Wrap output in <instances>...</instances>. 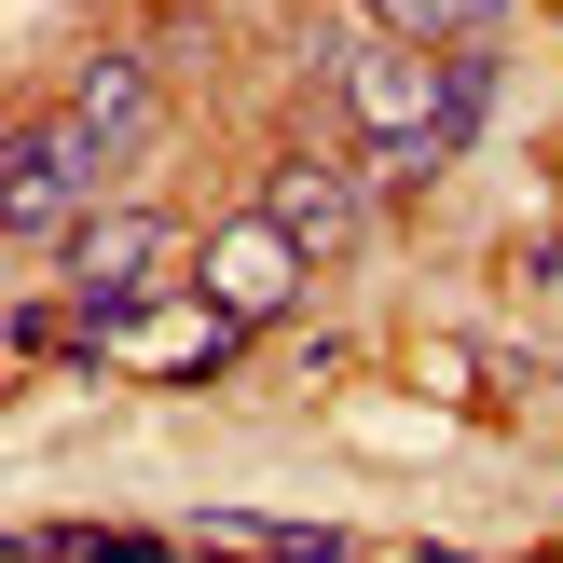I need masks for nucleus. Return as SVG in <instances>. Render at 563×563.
<instances>
[{
	"mask_svg": "<svg viewBox=\"0 0 563 563\" xmlns=\"http://www.w3.org/2000/svg\"><path fill=\"white\" fill-rule=\"evenodd\" d=\"M97 179H110V165L82 152L69 124H27V137H0V234H27V247H69V234H82V207H97Z\"/></svg>",
	"mask_w": 563,
	"mask_h": 563,
	"instance_id": "1",
	"label": "nucleus"
},
{
	"mask_svg": "<svg viewBox=\"0 0 563 563\" xmlns=\"http://www.w3.org/2000/svg\"><path fill=\"white\" fill-rule=\"evenodd\" d=\"M192 275H207V317H220V330H262V317H289V289H302V247L275 234L262 207H234L207 247H192Z\"/></svg>",
	"mask_w": 563,
	"mask_h": 563,
	"instance_id": "2",
	"label": "nucleus"
},
{
	"mask_svg": "<svg viewBox=\"0 0 563 563\" xmlns=\"http://www.w3.org/2000/svg\"><path fill=\"white\" fill-rule=\"evenodd\" d=\"M165 247H179V220H165V207H82V234H69V302H97V317L152 302Z\"/></svg>",
	"mask_w": 563,
	"mask_h": 563,
	"instance_id": "3",
	"label": "nucleus"
},
{
	"mask_svg": "<svg viewBox=\"0 0 563 563\" xmlns=\"http://www.w3.org/2000/svg\"><path fill=\"white\" fill-rule=\"evenodd\" d=\"M357 207H372V179H357V165H330V152H289V165L262 179V220L302 247V262H330V247L357 234Z\"/></svg>",
	"mask_w": 563,
	"mask_h": 563,
	"instance_id": "4",
	"label": "nucleus"
},
{
	"mask_svg": "<svg viewBox=\"0 0 563 563\" xmlns=\"http://www.w3.org/2000/svg\"><path fill=\"white\" fill-rule=\"evenodd\" d=\"M55 124H69L97 165H124L137 137H152V55H82V82H69V110H55Z\"/></svg>",
	"mask_w": 563,
	"mask_h": 563,
	"instance_id": "5",
	"label": "nucleus"
},
{
	"mask_svg": "<svg viewBox=\"0 0 563 563\" xmlns=\"http://www.w3.org/2000/svg\"><path fill=\"white\" fill-rule=\"evenodd\" d=\"M357 14H372L385 42H427V55H482L495 27H509V0H357Z\"/></svg>",
	"mask_w": 563,
	"mask_h": 563,
	"instance_id": "6",
	"label": "nucleus"
},
{
	"mask_svg": "<svg viewBox=\"0 0 563 563\" xmlns=\"http://www.w3.org/2000/svg\"><path fill=\"white\" fill-rule=\"evenodd\" d=\"M207 550H220V563H357L330 522H262V509H220V522H207Z\"/></svg>",
	"mask_w": 563,
	"mask_h": 563,
	"instance_id": "7",
	"label": "nucleus"
},
{
	"mask_svg": "<svg viewBox=\"0 0 563 563\" xmlns=\"http://www.w3.org/2000/svg\"><path fill=\"white\" fill-rule=\"evenodd\" d=\"M0 247H14V234H0Z\"/></svg>",
	"mask_w": 563,
	"mask_h": 563,
	"instance_id": "8",
	"label": "nucleus"
}]
</instances>
